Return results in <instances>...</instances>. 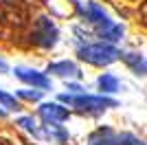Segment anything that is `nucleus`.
Wrapping results in <instances>:
<instances>
[{"mask_svg": "<svg viewBox=\"0 0 147 145\" xmlns=\"http://www.w3.org/2000/svg\"><path fill=\"white\" fill-rule=\"evenodd\" d=\"M5 70H7V64H5L2 60H0V72H5Z\"/></svg>", "mask_w": 147, "mask_h": 145, "instance_id": "nucleus-18", "label": "nucleus"}, {"mask_svg": "<svg viewBox=\"0 0 147 145\" xmlns=\"http://www.w3.org/2000/svg\"><path fill=\"white\" fill-rule=\"evenodd\" d=\"M143 18L147 20V2H145V7H143Z\"/></svg>", "mask_w": 147, "mask_h": 145, "instance_id": "nucleus-19", "label": "nucleus"}, {"mask_svg": "<svg viewBox=\"0 0 147 145\" xmlns=\"http://www.w3.org/2000/svg\"><path fill=\"white\" fill-rule=\"evenodd\" d=\"M7 2H9V0H7Z\"/></svg>", "mask_w": 147, "mask_h": 145, "instance_id": "nucleus-21", "label": "nucleus"}, {"mask_svg": "<svg viewBox=\"0 0 147 145\" xmlns=\"http://www.w3.org/2000/svg\"><path fill=\"white\" fill-rule=\"evenodd\" d=\"M59 101L68 103V106H75L79 110H86V112H103L108 108H114L117 101L110 99V97H94V95H61Z\"/></svg>", "mask_w": 147, "mask_h": 145, "instance_id": "nucleus-2", "label": "nucleus"}, {"mask_svg": "<svg viewBox=\"0 0 147 145\" xmlns=\"http://www.w3.org/2000/svg\"><path fill=\"white\" fill-rule=\"evenodd\" d=\"M16 77L20 79V81H24V84L33 86V88H49L51 86V79L44 75V72L35 70V68H24V66H18L16 68Z\"/></svg>", "mask_w": 147, "mask_h": 145, "instance_id": "nucleus-4", "label": "nucleus"}, {"mask_svg": "<svg viewBox=\"0 0 147 145\" xmlns=\"http://www.w3.org/2000/svg\"><path fill=\"white\" fill-rule=\"evenodd\" d=\"M119 86L121 84H119V79L114 77L112 72H103V75L99 77V88H101L103 92H117Z\"/></svg>", "mask_w": 147, "mask_h": 145, "instance_id": "nucleus-11", "label": "nucleus"}, {"mask_svg": "<svg viewBox=\"0 0 147 145\" xmlns=\"http://www.w3.org/2000/svg\"><path fill=\"white\" fill-rule=\"evenodd\" d=\"M99 35L103 37V40H108V42H119L123 35V26H119V24L110 22V24H103L101 29H99Z\"/></svg>", "mask_w": 147, "mask_h": 145, "instance_id": "nucleus-9", "label": "nucleus"}, {"mask_svg": "<svg viewBox=\"0 0 147 145\" xmlns=\"http://www.w3.org/2000/svg\"><path fill=\"white\" fill-rule=\"evenodd\" d=\"M0 145H13V143L9 139H2V136H0Z\"/></svg>", "mask_w": 147, "mask_h": 145, "instance_id": "nucleus-17", "label": "nucleus"}, {"mask_svg": "<svg viewBox=\"0 0 147 145\" xmlns=\"http://www.w3.org/2000/svg\"><path fill=\"white\" fill-rule=\"evenodd\" d=\"M40 117L46 123H64V121H68L70 112L61 103H42L40 106Z\"/></svg>", "mask_w": 147, "mask_h": 145, "instance_id": "nucleus-5", "label": "nucleus"}, {"mask_svg": "<svg viewBox=\"0 0 147 145\" xmlns=\"http://www.w3.org/2000/svg\"><path fill=\"white\" fill-rule=\"evenodd\" d=\"M46 134H49L51 139L59 141V143L68 141V132H64V130H61L59 123H46Z\"/></svg>", "mask_w": 147, "mask_h": 145, "instance_id": "nucleus-13", "label": "nucleus"}, {"mask_svg": "<svg viewBox=\"0 0 147 145\" xmlns=\"http://www.w3.org/2000/svg\"><path fill=\"white\" fill-rule=\"evenodd\" d=\"M57 26L53 22H51L49 18H40L37 20V26L35 31H33V40H35V44H40V46L44 48H53L57 44Z\"/></svg>", "mask_w": 147, "mask_h": 145, "instance_id": "nucleus-3", "label": "nucleus"}, {"mask_svg": "<svg viewBox=\"0 0 147 145\" xmlns=\"http://www.w3.org/2000/svg\"><path fill=\"white\" fill-rule=\"evenodd\" d=\"M49 72H55L59 77H79L81 75L79 68H77V64H73V62H57V64H51Z\"/></svg>", "mask_w": 147, "mask_h": 145, "instance_id": "nucleus-8", "label": "nucleus"}, {"mask_svg": "<svg viewBox=\"0 0 147 145\" xmlns=\"http://www.w3.org/2000/svg\"><path fill=\"white\" fill-rule=\"evenodd\" d=\"M0 106H5L7 110H20V103L16 101V97L5 90H0Z\"/></svg>", "mask_w": 147, "mask_h": 145, "instance_id": "nucleus-15", "label": "nucleus"}, {"mask_svg": "<svg viewBox=\"0 0 147 145\" xmlns=\"http://www.w3.org/2000/svg\"><path fill=\"white\" fill-rule=\"evenodd\" d=\"M110 145H147V143H145V141H141L138 136H134V134H127V132L114 134V132H112Z\"/></svg>", "mask_w": 147, "mask_h": 145, "instance_id": "nucleus-10", "label": "nucleus"}, {"mask_svg": "<svg viewBox=\"0 0 147 145\" xmlns=\"http://www.w3.org/2000/svg\"><path fill=\"white\" fill-rule=\"evenodd\" d=\"M79 57L92 66H110L112 62H117L121 57L117 48L112 44H88V46H81L79 48Z\"/></svg>", "mask_w": 147, "mask_h": 145, "instance_id": "nucleus-1", "label": "nucleus"}, {"mask_svg": "<svg viewBox=\"0 0 147 145\" xmlns=\"http://www.w3.org/2000/svg\"><path fill=\"white\" fill-rule=\"evenodd\" d=\"M110 136H112L110 130H99V132H94L90 136L88 145H110Z\"/></svg>", "mask_w": 147, "mask_h": 145, "instance_id": "nucleus-14", "label": "nucleus"}, {"mask_svg": "<svg viewBox=\"0 0 147 145\" xmlns=\"http://www.w3.org/2000/svg\"><path fill=\"white\" fill-rule=\"evenodd\" d=\"M20 99H26V101H40L42 99V90H18Z\"/></svg>", "mask_w": 147, "mask_h": 145, "instance_id": "nucleus-16", "label": "nucleus"}, {"mask_svg": "<svg viewBox=\"0 0 147 145\" xmlns=\"http://www.w3.org/2000/svg\"><path fill=\"white\" fill-rule=\"evenodd\" d=\"M0 117H5V112H2V110H0Z\"/></svg>", "mask_w": 147, "mask_h": 145, "instance_id": "nucleus-20", "label": "nucleus"}, {"mask_svg": "<svg viewBox=\"0 0 147 145\" xmlns=\"http://www.w3.org/2000/svg\"><path fill=\"white\" fill-rule=\"evenodd\" d=\"M81 13L86 16L88 22H94V24H99V26H103V24H110V18H108V13H105L99 5H94V2H86V7H81Z\"/></svg>", "mask_w": 147, "mask_h": 145, "instance_id": "nucleus-6", "label": "nucleus"}, {"mask_svg": "<svg viewBox=\"0 0 147 145\" xmlns=\"http://www.w3.org/2000/svg\"><path fill=\"white\" fill-rule=\"evenodd\" d=\"M121 57L136 75H147V60L143 57V55H138V53H123Z\"/></svg>", "mask_w": 147, "mask_h": 145, "instance_id": "nucleus-7", "label": "nucleus"}, {"mask_svg": "<svg viewBox=\"0 0 147 145\" xmlns=\"http://www.w3.org/2000/svg\"><path fill=\"white\" fill-rule=\"evenodd\" d=\"M18 125H22V127L26 130V132H29V134H33L35 139H42V136H44V132H42V130H40V127L35 125V121L31 119V117H22V119H18Z\"/></svg>", "mask_w": 147, "mask_h": 145, "instance_id": "nucleus-12", "label": "nucleus"}]
</instances>
